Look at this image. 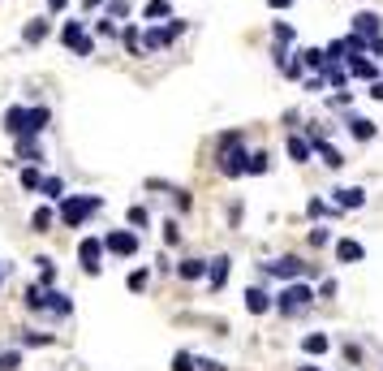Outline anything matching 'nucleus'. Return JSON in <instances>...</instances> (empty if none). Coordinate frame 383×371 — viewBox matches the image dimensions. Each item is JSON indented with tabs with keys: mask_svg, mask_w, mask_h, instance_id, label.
<instances>
[{
	"mask_svg": "<svg viewBox=\"0 0 383 371\" xmlns=\"http://www.w3.org/2000/svg\"><path fill=\"white\" fill-rule=\"evenodd\" d=\"M99 208H104V199H99V194H65V199L57 203V220H61L65 229H82Z\"/></svg>",
	"mask_w": 383,
	"mask_h": 371,
	"instance_id": "f257e3e1",
	"label": "nucleus"
},
{
	"mask_svg": "<svg viewBox=\"0 0 383 371\" xmlns=\"http://www.w3.org/2000/svg\"><path fill=\"white\" fill-rule=\"evenodd\" d=\"M315 298H319V289H310L306 281H289L285 289L276 293V311H280V315H301Z\"/></svg>",
	"mask_w": 383,
	"mask_h": 371,
	"instance_id": "f03ea898",
	"label": "nucleus"
},
{
	"mask_svg": "<svg viewBox=\"0 0 383 371\" xmlns=\"http://www.w3.org/2000/svg\"><path fill=\"white\" fill-rule=\"evenodd\" d=\"M263 272H267V277H276V281H306V277H315V268L306 263L301 255H285V259H276V263H263Z\"/></svg>",
	"mask_w": 383,
	"mask_h": 371,
	"instance_id": "7ed1b4c3",
	"label": "nucleus"
},
{
	"mask_svg": "<svg viewBox=\"0 0 383 371\" xmlns=\"http://www.w3.org/2000/svg\"><path fill=\"white\" fill-rule=\"evenodd\" d=\"M104 255H108L104 238H82V242H78V263H82L87 277H99V268H104Z\"/></svg>",
	"mask_w": 383,
	"mask_h": 371,
	"instance_id": "20e7f679",
	"label": "nucleus"
},
{
	"mask_svg": "<svg viewBox=\"0 0 383 371\" xmlns=\"http://www.w3.org/2000/svg\"><path fill=\"white\" fill-rule=\"evenodd\" d=\"M104 246H108V255H117V259H134L138 255V233L134 229H112L104 238Z\"/></svg>",
	"mask_w": 383,
	"mask_h": 371,
	"instance_id": "39448f33",
	"label": "nucleus"
},
{
	"mask_svg": "<svg viewBox=\"0 0 383 371\" xmlns=\"http://www.w3.org/2000/svg\"><path fill=\"white\" fill-rule=\"evenodd\" d=\"M186 31V22H172V27H151L147 35H142V52H164V48Z\"/></svg>",
	"mask_w": 383,
	"mask_h": 371,
	"instance_id": "423d86ee",
	"label": "nucleus"
},
{
	"mask_svg": "<svg viewBox=\"0 0 383 371\" xmlns=\"http://www.w3.org/2000/svg\"><path fill=\"white\" fill-rule=\"evenodd\" d=\"M246 164H250V156L241 152V143L220 147V173L224 177H246Z\"/></svg>",
	"mask_w": 383,
	"mask_h": 371,
	"instance_id": "0eeeda50",
	"label": "nucleus"
},
{
	"mask_svg": "<svg viewBox=\"0 0 383 371\" xmlns=\"http://www.w3.org/2000/svg\"><path fill=\"white\" fill-rule=\"evenodd\" d=\"M271 307H276V298H271L263 285H250V289H246V311H250V315H267Z\"/></svg>",
	"mask_w": 383,
	"mask_h": 371,
	"instance_id": "6e6552de",
	"label": "nucleus"
},
{
	"mask_svg": "<svg viewBox=\"0 0 383 371\" xmlns=\"http://www.w3.org/2000/svg\"><path fill=\"white\" fill-rule=\"evenodd\" d=\"M310 143H315V156H319V160H323L327 168H345V152H340V147H331V143H327L323 134H315Z\"/></svg>",
	"mask_w": 383,
	"mask_h": 371,
	"instance_id": "1a4fd4ad",
	"label": "nucleus"
},
{
	"mask_svg": "<svg viewBox=\"0 0 383 371\" xmlns=\"http://www.w3.org/2000/svg\"><path fill=\"white\" fill-rule=\"evenodd\" d=\"M331 246H336V259H340V263H362V259H366L362 242H353V238H336Z\"/></svg>",
	"mask_w": 383,
	"mask_h": 371,
	"instance_id": "9d476101",
	"label": "nucleus"
},
{
	"mask_svg": "<svg viewBox=\"0 0 383 371\" xmlns=\"http://www.w3.org/2000/svg\"><path fill=\"white\" fill-rule=\"evenodd\" d=\"M353 31H357V35H366V39H375V35H383V22H379V13L366 9V13H357V17H353Z\"/></svg>",
	"mask_w": 383,
	"mask_h": 371,
	"instance_id": "9b49d317",
	"label": "nucleus"
},
{
	"mask_svg": "<svg viewBox=\"0 0 383 371\" xmlns=\"http://www.w3.org/2000/svg\"><path fill=\"white\" fill-rule=\"evenodd\" d=\"M327 350H331V337H327V333H306V337H301V354L319 358V354H327Z\"/></svg>",
	"mask_w": 383,
	"mask_h": 371,
	"instance_id": "f8f14e48",
	"label": "nucleus"
},
{
	"mask_svg": "<svg viewBox=\"0 0 383 371\" xmlns=\"http://www.w3.org/2000/svg\"><path fill=\"white\" fill-rule=\"evenodd\" d=\"M228 263H233L228 255H216V259L207 263V285H211V289H224V281H228Z\"/></svg>",
	"mask_w": 383,
	"mask_h": 371,
	"instance_id": "ddd939ff",
	"label": "nucleus"
},
{
	"mask_svg": "<svg viewBox=\"0 0 383 371\" xmlns=\"http://www.w3.org/2000/svg\"><path fill=\"white\" fill-rule=\"evenodd\" d=\"M289 160H297V164H306V160H310L315 156V143L310 138H301V134H289Z\"/></svg>",
	"mask_w": 383,
	"mask_h": 371,
	"instance_id": "4468645a",
	"label": "nucleus"
},
{
	"mask_svg": "<svg viewBox=\"0 0 383 371\" xmlns=\"http://www.w3.org/2000/svg\"><path fill=\"white\" fill-rule=\"evenodd\" d=\"M47 311H52L57 319H69L73 315V298H69V293H61V289H47Z\"/></svg>",
	"mask_w": 383,
	"mask_h": 371,
	"instance_id": "2eb2a0df",
	"label": "nucleus"
},
{
	"mask_svg": "<svg viewBox=\"0 0 383 371\" xmlns=\"http://www.w3.org/2000/svg\"><path fill=\"white\" fill-rule=\"evenodd\" d=\"M331 203H336L340 212H345V208H362V203H366V190H362V186H349V190H336V194H331Z\"/></svg>",
	"mask_w": 383,
	"mask_h": 371,
	"instance_id": "dca6fc26",
	"label": "nucleus"
},
{
	"mask_svg": "<svg viewBox=\"0 0 383 371\" xmlns=\"http://www.w3.org/2000/svg\"><path fill=\"white\" fill-rule=\"evenodd\" d=\"M349 73H353V78H366V82H375V78H379V65H375L370 57H349Z\"/></svg>",
	"mask_w": 383,
	"mask_h": 371,
	"instance_id": "f3484780",
	"label": "nucleus"
},
{
	"mask_svg": "<svg viewBox=\"0 0 383 371\" xmlns=\"http://www.w3.org/2000/svg\"><path fill=\"white\" fill-rule=\"evenodd\" d=\"M27 112H31V108H22V104H13V108L5 112V130H9L13 138H17V134H27Z\"/></svg>",
	"mask_w": 383,
	"mask_h": 371,
	"instance_id": "a211bd4d",
	"label": "nucleus"
},
{
	"mask_svg": "<svg viewBox=\"0 0 383 371\" xmlns=\"http://www.w3.org/2000/svg\"><path fill=\"white\" fill-rule=\"evenodd\" d=\"M177 277H181V281H202V277H207V263H202V259H181V263H177Z\"/></svg>",
	"mask_w": 383,
	"mask_h": 371,
	"instance_id": "6ab92c4d",
	"label": "nucleus"
},
{
	"mask_svg": "<svg viewBox=\"0 0 383 371\" xmlns=\"http://www.w3.org/2000/svg\"><path fill=\"white\" fill-rule=\"evenodd\" d=\"M17 160H31V164H39V160H43V156H39L35 134H17Z\"/></svg>",
	"mask_w": 383,
	"mask_h": 371,
	"instance_id": "aec40b11",
	"label": "nucleus"
},
{
	"mask_svg": "<svg viewBox=\"0 0 383 371\" xmlns=\"http://www.w3.org/2000/svg\"><path fill=\"white\" fill-rule=\"evenodd\" d=\"M22 39H27V43H43L47 39V17H31L27 31H22Z\"/></svg>",
	"mask_w": 383,
	"mask_h": 371,
	"instance_id": "412c9836",
	"label": "nucleus"
},
{
	"mask_svg": "<svg viewBox=\"0 0 383 371\" xmlns=\"http://www.w3.org/2000/svg\"><path fill=\"white\" fill-rule=\"evenodd\" d=\"M349 134H353L357 143H370V138H375V121H366V117H353V121H349Z\"/></svg>",
	"mask_w": 383,
	"mask_h": 371,
	"instance_id": "4be33fe9",
	"label": "nucleus"
},
{
	"mask_svg": "<svg viewBox=\"0 0 383 371\" xmlns=\"http://www.w3.org/2000/svg\"><path fill=\"white\" fill-rule=\"evenodd\" d=\"M323 73H327V82L336 87V91H345V82H349V69H345L340 61H327V65H323Z\"/></svg>",
	"mask_w": 383,
	"mask_h": 371,
	"instance_id": "5701e85b",
	"label": "nucleus"
},
{
	"mask_svg": "<svg viewBox=\"0 0 383 371\" xmlns=\"http://www.w3.org/2000/svg\"><path fill=\"white\" fill-rule=\"evenodd\" d=\"M52 220H57V208H35L31 225H35V233H52Z\"/></svg>",
	"mask_w": 383,
	"mask_h": 371,
	"instance_id": "b1692460",
	"label": "nucleus"
},
{
	"mask_svg": "<svg viewBox=\"0 0 383 371\" xmlns=\"http://www.w3.org/2000/svg\"><path fill=\"white\" fill-rule=\"evenodd\" d=\"M27 307H31L35 315L47 311V289H43V285H27Z\"/></svg>",
	"mask_w": 383,
	"mask_h": 371,
	"instance_id": "393cba45",
	"label": "nucleus"
},
{
	"mask_svg": "<svg viewBox=\"0 0 383 371\" xmlns=\"http://www.w3.org/2000/svg\"><path fill=\"white\" fill-rule=\"evenodd\" d=\"M39 194H43V199H52V203H61V199H65V182H61V177H43Z\"/></svg>",
	"mask_w": 383,
	"mask_h": 371,
	"instance_id": "a878e982",
	"label": "nucleus"
},
{
	"mask_svg": "<svg viewBox=\"0 0 383 371\" xmlns=\"http://www.w3.org/2000/svg\"><path fill=\"white\" fill-rule=\"evenodd\" d=\"M121 43L130 48V57H138V52H142V31H138V27H125V31H121Z\"/></svg>",
	"mask_w": 383,
	"mask_h": 371,
	"instance_id": "bb28decb",
	"label": "nucleus"
},
{
	"mask_svg": "<svg viewBox=\"0 0 383 371\" xmlns=\"http://www.w3.org/2000/svg\"><path fill=\"white\" fill-rule=\"evenodd\" d=\"M147 281H151V272H147V268H134L130 277H125V289H130V293H142V289H147Z\"/></svg>",
	"mask_w": 383,
	"mask_h": 371,
	"instance_id": "cd10ccee",
	"label": "nucleus"
},
{
	"mask_svg": "<svg viewBox=\"0 0 383 371\" xmlns=\"http://www.w3.org/2000/svg\"><path fill=\"white\" fill-rule=\"evenodd\" d=\"M47 117H52L47 108H31V112H27V134H39V130L47 126Z\"/></svg>",
	"mask_w": 383,
	"mask_h": 371,
	"instance_id": "c85d7f7f",
	"label": "nucleus"
},
{
	"mask_svg": "<svg viewBox=\"0 0 383 371\" xmlns=\"http://www.w3.org/2000/svg\"><path fill=\"white\" fill-rule=\"evenodd\" d=\"M39 186H43V173H39L35 164H27V168H22V190H31V194H35Z\"/></svg>",
	"mask_w": 383,
	"mask_h": 371,
	"instance_id": "c756f323",
	"label": "nucleus"
},
{
	"mask_svg": "<svg viewBox=\"0 0 383 371\" xmlns=\"http://www.w3.org/2000/svg\"><path fill=\"white\" fill-rule=\"evenodd\" d=\"M142 17H151V22H160V17H172V5H168V0H151V5L142 9Z\"/></svg>",
	"mask_w": 383,
	"mask_h": 371,
	"instance_id": "7c9ffc66",
	"label": "nucleus"
},
{
	"mask_svg": "<svg viewBox=\"0 0 383 371\" xmlns=\"http://www.w3.org/2000/svg\"><path fill=\"white\" fill-rule=\"evenodd\" d=\"M267 168H271V156H267V152H254L250 164H246V173H254V177H263Z\"/></svg>",
	"mask_w": 383,
	"mask_h": 371,
	"instance_id": "2f4dec72",
	"label": "nucleus"
},
{
	"mask_svg": "<svg viewBox=\"0 0 383 371\" xmlns=\"http://www.w3.org/2000/svg\"><path fill=\"white\" fill-rule=\"evenodd\" d=\"M78 39H82V22H65V27H61V43H65V48H73Z\"/></svg>",
	"mask_w": 383,
	"mask_h": 371,
	"instance_id": "473e14b6",
	"label": "nucleus"
},
{
	"mask_svg": "<svg viewBox=\"0 0 383 371\" xmlns=\"http://www.w3.org/2000/svg\"><path fill=\"white\" fill-rule=\"evenodd\" d=\"M301 61L310 65V69H323V65H327V48H306V52H301Z\"/></svg>",
	"mask_w": 383,
	"mask_h": 371,
	"instance_id": "72a5a7b5",
	"label": "nucleus"
},
{
	"mask_svg": "<svg viewBox=\"0 0 383 371\" xmlns=\"http://www.w3.org/2000/svg\"><path fill=\"white\" fill-rule=\"evenodd\" d=\"M172 371H198V358L186 354V350H177V354H172Z\"/></svg>",
	"mask_w": 383,
	"mask_h": 371,
	"instance_id": "f704fd0d",
	"label": "nucleus"
},
{
	"mask_svg": "<svg viewBox=\"0 0 383 371\" xmlns=\"http://www.w3.org/2000/svg\"><path fill=\"white\" fill-rule=\"evenodd\" d=\"M35 263H39V281H43V285H52V281H57V263L47 259V255H39Z\"/></svg>",
	"mask_w": 383,
	"mask_h": 371,
	"instance_id": "c9c22d12",
	"label": "nucleus"
},
{
	"mask_svg": "<svg viewBox=\"0 0 383 371\" xmlns=\"http://www.w3.org/2000/svg\"><path fill=\"white\" fill-rule=\"evenodd\" d=\"M17 345H52V333H17Z\"/></svg>",
	"mask_w": 383,
	"mask_h": 371,
	"instance_id": "e433bc0d",
	"label": "nucleus"
},
{
	"mask_svg": "<svg viewBox=\"0 0 383 371\" xmlns=\"http://www.w3.org/2000/svg\"><path fill=\"white\" fill-rule=\"evenodd\" d=\"M160 238H164V246H177V242H181V229H177V220H164Z\"/></svg>",
	"mask_w": 383,
	"mask_h": 371,
	"instance_id": "4c0bfd02",
	"label": "nucleus"
},
{
	"mask_svg": "<svg viewBox=\"0 0 383 371\" xmlns=\"http://www.w3.org/2000/svg\"><path fill=\"white\" fill-rule=\"evenodd\" d=\"M22 367V354L17 350H5V354H0V371H17Z\"/></svg>",
	"mask_w": 383,
	"mask_h": 371,
	"instance_id": "58836bf2",
	"label": "nucleus"
},
{
	"mask_svg": "<svg viewBox=\"0 0 383 371\" xmlns=\"http://www.w3.org/2000/svg\"><path fill=\"white\" fill-rule=\"evenodd\" d=\"M327 242H331V229L327 225H315L310 229V246H327Z\"/></svg>",
	"mask_w": 383,
	"mask_h": 371,
	"instance_id": "ea45409f",
	"label": "nucleus"
},
{
	"mask_svg": "<svg viewBox=\"0 0 383 371\" xmlns=\"http://www.w3.org/2000/svg\"><path fill=\"white\" fill-rule=\"evenodd\" d=\"M130 225H134V229H147V225H151L147 208H130Z\"/></svg>",
	"mask_w": 383,
	"mask_h": 371,
	"instance_id": "a19ab883",
	"label": "nucleus"
},
{
	"mask_svg": "<svg viewBox=\"0 0 383 371\" xmlns=\"http://www.w3.org/2000/svg\"><path fill=\"white\" fill-rule=\"evenodd\" d=\"M276 39H280V43H293V27H285V22H276Z\"/></svg>",
	"mask_w": 383,
	"mask_h": 371,
	"instance_id": "79ce46f5",
	"label": "nucleus"
},
{
	"mask_svg": "<svg viewBox=\"0 0 383 371\" xmlns=\"http://www.w3.org/2000/svg\"><path fill=\"white\" fill-rule=\"evenodd\" d=\"M73 52H78V57H91V52H95V43H91V39H87V35H82V39H78V43H73Z\"/></svg>",
	"mask_w": 383,
	"mask_h": 371,
	"instance_id": "37998d69",
	"label": "nucleus"
},
{
	"mask_svg": "<svg viewBox=\"0 0 383 371\" xmlns=\"http://www.w3.org/2000/svg\"><path fill=\"white\" fill-rule=\"evenodd\" d=\"M108 13H112V17H125V13H130V5H125V0H112Z\"/></svg>",
	"mask_w": 383,
	"mask_h": 371,
	"instance_id": "c03bdc74",
	"label": "nucleus"
},
{
	"mask_svg": "<svg viewBox=\"0 0 383 371\" xmlns=\"http://www.w3.org/2000/svg\"><path fill=\"white\" fill-rule=\"evenodd\" d=\"M198 371H224V363H216V358H198Z\"/></svg>",
	"mask_w": 383,
	"mask_h": 371,
	"instance_id": "a18cd8bd",
	"label": "nucleus"
},
{
	"mask_svg": "<svg viewBox=\"0 0 383 371\" xmlns=\"http://www.w3.org/2000/svg\"><path fill=\"white\" fill-rule=\"evenodd\" d=\"M366 95H370V100H383V78H375V82L366 87Z\"/></svg>",
	"mask_w": 383,
	"mask_h": 371,
	"instance_id": "49530a36",
	"label": "nucleus"
},
{
	"mask_svg": "<svg viewBox=\"0 0 383 371\" xmlns=\"http://www.w3.org/2000/svg\"><path fill=\"white\" fill-rule=\"evenodd\" d=\"M331 293H336V281H331V277H327V281L319 285V298H331Z\"/></svg>",
	"mask_w": 383,
	"mask_h": 371,
	"instance_id": "de8ad7c7",
	"label": "nucleus"
},
{
	"mask_svg": "<svg viewBox=\"0 0 383 371\" xmlns=\"http://www.w3.org/2000/svg\"><path fill=\"white\" fill-rule=\"evenodd\" d=\"M366 52H375V57H383V35H375V39L366 43Z\"/></svg>",
	"mask_w": 383,
	"mask_h": 371,
	"instance_id": "09e8293b",
	"label": "nucleus"
},
{
	"mask_svg": "<svg viewBox=\"0 0 383 371\" xmlns=\"http://www.w3.org/2000/svg\"><path fill=\"white\" fill-rule=\"evenodd\" d=\"M65 5H69V0H47V9H52V13H61Z\"/></svg>",
	"mask_w": 383,
	"mask_h": 371,
	"instance_id": "8fccbe9b",
	"label": "nucleus"
},
{
	"mask_svg": "<svg viewBox=\"0 0 383 371\" xmlns=\"http://www.w3.org/2000/svg\"><path fill=\"white\" fill-rule=\"evenodd\" d=\"M267 5H271V9H289V5H293V0H267Z\"/></svg>",
	"mask_w": 383,
	"mask_h": 371,
	"instance_id": "3c124183",
	"label": "nucleus"
},
{
	"mask_svg": "<svg viewBox=\"0 0 383 371\" xmlns=\"http://www.w3.org/2000/svg\"><path fill=\"white\" fill-rule=\"evenodd\" d=\"M82 5H87V9H99V5H108V0H82Z\"/></svg>",
	"mask_w": 383,
	"mask_h": 371,
	"instance_id": "603ef678",
	"label": "nucleus"
},
{
	"mask_svg": "<svg viewBox=\"0 0 383 371\" xmlns=\"http://www.w3.org/2000/svg\"><path fill=\"white\" fill-rule=\"evenodd\" d=\"M297 371H319V367H297Z\"/></svg>",
	"mask_w": 383,
	"mask_h": 371,
	"instance_id": "864d4df0",
	"label": "nucleus"
}]
</instances>
